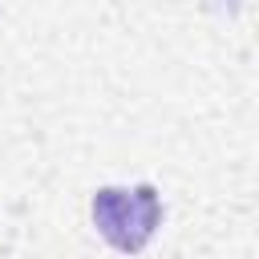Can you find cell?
Segmentation results:
<instances>
[{"instance_id": "6da1fadb", "label": "cell", "mask_w": 259, "mask_h": 259, "mask_svg": "<svg viewBox=\"0 0 259 259\" xmlns=\"http://www.w3.org/2000/svg\"><path fill=\"white\" fill-rule=\"evenodd\" d=\"M93 223L109 247L134 255L154 239L162 223V198L154 186H134V190L101 186L93 194Z\"/></svg>"}]
</instances>
